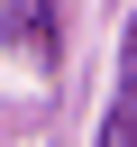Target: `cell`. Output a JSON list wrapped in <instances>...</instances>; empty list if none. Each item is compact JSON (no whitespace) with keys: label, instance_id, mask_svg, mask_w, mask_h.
I'll return each instance as SVG.
<instances>
[{"label":"cell","instance_id":"1","mask_svg":"<svg viewBox=\"0 0 137 147\" xmlns=\"http://www.w3.org/2000/svg\"><path fill=\"white\" fill-rule=\"evenodd\" d=\"M0 37H9V55L55 64V9L46 0H0Z\"/></svg>","mask_w":137,"mask_h":147}]
</instances>
